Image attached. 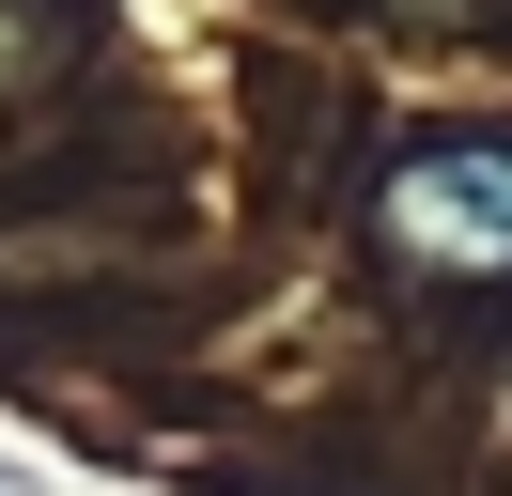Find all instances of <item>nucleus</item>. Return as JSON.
Segmentation results:
<instances>
[{"mask_svg":"<svg viewBox=\"0 0 512 496\" xmlns=\"http://www.w3.org/2000/svg\"><path fill=\"white\" fill-rule=\"evenodd\" d=\"M373 264L419 279V295H497V279H512V124H466V140L388 155Z\"/></svg>","mask_w":512,"mask_h":496,"instance_id":"1","label":"nucleus"}]
</instances>
